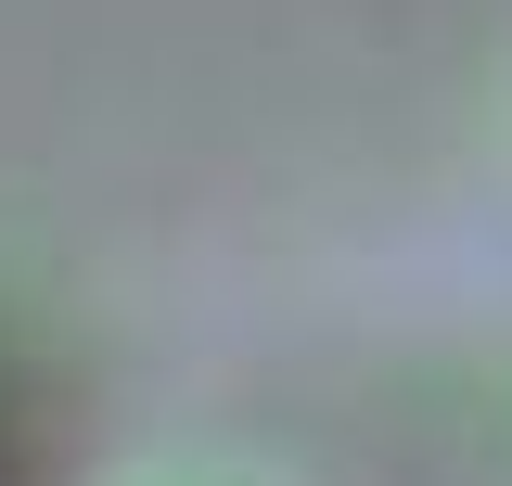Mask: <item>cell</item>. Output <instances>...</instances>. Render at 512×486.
Listing matches in <instances>:
<instances>
[{
	"mask_svg": "<svg viewBox=\"0 0 512 486\" xmlns=\"http://www.w3.org/2000/svg\"><path fill=\"white\" fill-rule=\"evenodd\" d=\"M128 486H256V474H192V461H167V474H128Z\"/></svg>",
	"mask_w": 512,
	"mask_h": 486,
	"instance_id": "1",
	"label": "cell"
}]
</instances>
